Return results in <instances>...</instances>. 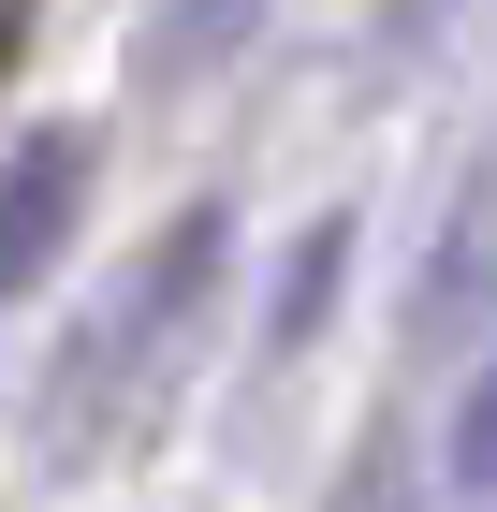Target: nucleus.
Masks as SVG:
<instances>
[{
	"instance_id": "nucleus-5",
	"label": "nucleus",
	"mask_w": 497,
	"mask_h": 512,
	"mask_svg": "<svg viewBox=\"0 0 497 512\" xmlns=\"http://www.w3.org/2000/svg\"><path fill=\"white\" fill-rule=\"evenodd\" d=\"M234 30H249V0H191V15L161 30V74H191V59H220Z\"/></svg>"
},
{
	"instance_id": "nucleus-3",
	"label": "nucleus",
	"mask_w": 497,
	"mask_h": 512,
	"mask_svg": "<svg viewBox=\"0 0 497 512\" xmlns=\"http://www.w3.org/2000/svg\"><path fill=\"white\" fill-rule=\"evenodd\" d=\"M337 278H351V220H322L293 249V278H278V308H264V352H307V322L337 308Z\"/></svg>"
},
{
	"instance_id": "nucleus-6",
	"label": "nucleus",
	"mask_w": 497,
	"mask_h": 512,
	"mask_svg": "<svg viewBox=\"0 0 497 512\" xmlns=\"http://www.w3.org/2000/svg\"><path fill=\"white\" fill-rule=\"evenodd\" d=\"M30 15H44V0H0V74H15V44H30Z\"/></svg>"
},
{
	"instance_id": "nucleus-4",
	"label": "nucleus",
	"mask_w": 497,
	"mask_h": 512,
	"mask_svg": "<svg viewBox=\"0 0 497 512\" xmlns=\"http://www.w3.org/2000/svg\"><path fill=\"white\" fill-rule=\"evenodd\" d=\"M439 469H454V498H497V352H483V381L454 395V439H439Z\"/></svg>"
},
{
	"instance_id": "nucleus-2",
	"label": "nucleus",
	"mask_w": 497,
	"mask_h": 512,
	"mask_svg": "<svg viewBox=\"0 0 497 512\" xmlns=\"http://www.w3.org/2000/svg\"><path fill=\"white\" fill-rule=\"evenodd\" d=\"M88 191H103V147H88L74 118H59V132H15V161H0V308L59 278V249L88 235Z\"/></svg>"
},
{
	"instance_id": "nucleus-1",
	"label": "nucleus",
	"mask_w": 497,
	"mask_h": 512,
	"mask_svg": "<svg viewBox=\"0 0 497 512\" xmlns=\"http://www.w3.org/2000/svg\"><path fill=\"white\" fill-rule=\"evenodd\" d=\"M220 264H234V220H220V205H191V220H176V235H161L147 264H132V293H117V322H103V352H74V366H59L44 425H59V439H74V425H103L117 395L147 381V366L176 352V337H191V308L220 293Z\"/></svg>"
}]
</instances>
